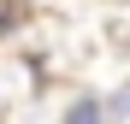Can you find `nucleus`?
I'll return each mask as SVG.
<instances>
[{"mask_svg": "<svg viewBox=\"0 0 130 124\" xmlns=\"http://www.w3.org/2000/svg\"><path fill=\"white\" fill-rule=\"evenodd\" d=\"M71 124H95V107H89V100H83V107L71 112Z\"/></svg>", "mask_w": 130, "mask_h": 124, "instance_id": "f257e3e1", "label": "nucleus"}]
</instances>
